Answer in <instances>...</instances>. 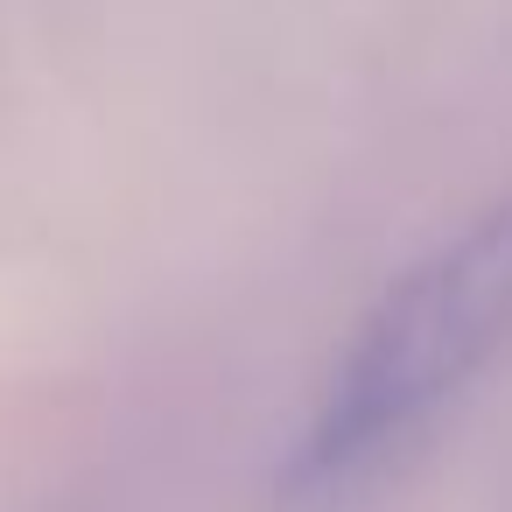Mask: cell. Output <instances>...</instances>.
I'll return each instance as SVG.
<instances>
[{
    "instance_id": "cell-1",
    "label": "cell",
    "mask_w": 512,
    "mask_h": 512,
    "mask_svg": "<svg viewBox=\"0 0 512 512\" xmlns=\"http://www.w3.org/2000/svg\"><path fill=\"white\" fill-rule=\"evenodd\" d=\"M512 358V197L414 253L351 323L302 421L288 491L337 505L400 470Z\"/></svg>"
}]
</instances>
